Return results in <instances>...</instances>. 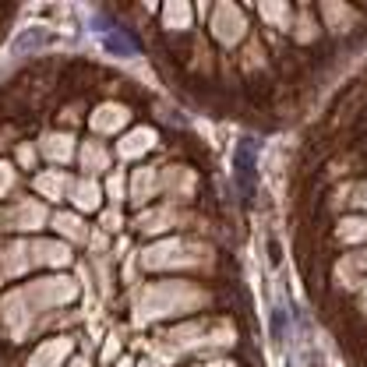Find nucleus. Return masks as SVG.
<instances>
[{
    "label": "nucleus",
    "instance_id": "nucleus-1",
    "mask_svg": "<svg viewBox=\"0 0 367 367\" xmlns=\"http://www.w3.org/2000/svg\"><path fill=\"white\" fill-rule=\"evenodd\" d=\"M78 297V283L71 276H46V279H35L28 283L25 290H14L0 301V325L11 339H21L32 325V318L39 311H49V308H60V304H71Z\"/></svg>",
    "mask_w": 367,
    "mask_h": 367
},
{
    "label": "nucleus",
    "instance_id": "nucleus-2",
    "mask_svg": "<svg viewBox=\"0 0 367 367\" xmlns=\"http://www.w3.org/2000/svg\"><path fill=\"white\" fill-rule=\"evenodd\" d=\"M209 304V293L194 283H180V279H166V283H148L145 290H138L134 297V325H152L173 315H187Z\"/></svg>",
    "mask_w": 367,
    "mask_h": 367
},
{
    "label": "nucleus",
    "instance_id": "nucleus-3",
    "mask_svg": "<svg viewBox=\"0 0 367 367\" xmlns=\"http://www.w3.org/2000/svg\"><path fill=\"white\" fill-rule=\"evenodd\" d=\"M212 255L209 247L194 240H156L141 251V265L148 272H166V269H202L209 265Z\"/></svg>",
    "mask_w": 367,
    "mask_h": 367
},
{
    "label": "nucleus",
    "instance_id": "nucleus-4",
    "mask_svg": "<svg viewBox=\"0 0 367 367\" xmlns=\"http://www.w3.org/2000/svg\"><path fill=\"white\" fill-rule=\"evenodd\" d=\"M209 25H212V35H216L223 46H237L240 35L247 32V18H244V11H240L237 4H216Z\"/></svg>",
    "mask_w": 367,
    "mask_h": 367
},
{
    "label": "nucleus",
    "instance_id": "nucleus-5",
    "mask_svg": "<svg viewBox=\"0 0 367 367\" xmlns=\"http://www.w3.org/2000/svg\"><path fill=\"white\" fill-rule=\"evenodd\" d=\"M28 262L42 265V269H64V265H71V247L64 240H32Z\"/></svg>",
    "mask_w": 367,
    "mask_h": 367
},
{
    "label": "nucleus",
    "instance_id": "nucleus-6",
    "mask_svg": "<svg viewBox=\"0 0 367 367\" xmlns=\"http://www.w3.org/2000/svg\"><path fill=\"white\" fill-rule=\"evenodd\" d=\"M42 223H46V205L35 202V198L18 202V205L4 216V226H7V230H39Z\"/></svg>",
    "mask_w": 367,
    "mask_h": 367
},
{
    "label": "nucleus",
    "instance_id": "nucleus-7",
    "mask_svg": "<svg viewBox=\"0 0 367 367\" xmlns=\"http://www.w3.org/2000/svg\"><path fill=\"white\" fill-rule=\"evenodd\" d=\"M127 120H131V110L124 103H103V106L92 110L88 124H92L95 134H117L120 127H127Z\"/></svg>",
    "mask_w": 367,
    "mask_h": 367
},
{
    "label": "nucleus",
    "instance_id": "nucleus-8",
    "mask_svg": "<svg viewBox=\"0 0 367 367\" xmlns=\"http://www.w3.org/2000/svg\"><path fill=\"white\" fill-rule=\"evenodd\" d=\"M156 127H134V131H127L124 138H120V145H117V152H120V159H141L148 148H156Z\"/></svg>",
    "mask_w": 367,
    "mask_h": 367
},
{
    "label": "nucleus",
    "instance_id": "nucleus-9",
    "mask_svg": "<svg viewBox=\"0 0 367 367\" xmlns=\"http://www.w3.org/2000/svg\"><path fill=\"white\" fill-rule=\"evenodd\" d=\"M39 152L49 159V163H71L74 159V134L67 131H49L39 138Z\"/></svg>",
    "mask_w": 367,
    "mask_h": 367
},
{
    "label": "nucleus",
    "instance_id": "nucleus-10",
    "mask_svg": "<svg viewBox=\"0 0 367 367\" xmlns=\"http://www.w3.org/2000/svg\"><path fill=\"white\" fill-rule=\"evenodd\" d=\"M71 350H74V343H71L67 336H60V339H46V343L32 354L28 367H60L64 361H67Z\"/></svg>",
    "mask_w": 367,
    "mask_h": 367
},
{
    "label": "nucleus",
    "instance_id": "nucleus-11",
    "mask_svg": "<svg viewBox=\"0 0 367 367\" xmlns=\"http://www.w3.org/2000/svg\"><path fill=\"white\" fill-rule=\"evenodd\" d=\"M25 269H32V262H28V247H25V244H14V247L0 251V279L21 276Z\"/></svg>",
    "mask_w": 367,
    "mask_h": 367
},
{
    "label": "nucleus",
    "instance_id": "nucleus-12",
    "mask_svg": "<svg viewBox=\"0 0 367 367\" xmlns=\"http://www.w3.org/2000/svg\"><path fill=\"white\" fill-rule=\"evenodd\" d=\"M156 191H159V173H156V170L145 166V170H138V173L131 177V202H134V205H145Z\"/></svg>",
    "mask_w": 367,
    "mask_h": 367
},
{
    "label": "nucleus",
    "instance_id": "nucleus-13",
    "mask_svg": "<svg viewBox=\"0 0 367 367\" xmlns=\"http://www.w3.org/2000/svg\"><path fill=\"white\" fill-rule=\"evenodd\" d=\"M67 177L60 173V170H42L39 177H35V191L42 194V198H49V202H57V198H64L67 194Z\"/></svg>",
    "mask_w": 367,
    "mask_h": 367
},
{
    "label": "nucleus",
    "instance_id": "nucleus-14",
    "mask_svg": "<svg viewBox=\"0 0 367 367\" xmlns=\"http://www.w3.org/2000/svg\"><path fill=\"white\" fill-rule=\"evenodd\" d=\"M99 198H103V187H99L95 180H74V187H71V202H74L81 212L99 209Z\"/></svg>",
    "mask_w": 367,
    "mask_h": 367
},
{
    "label": "nucleus",
    "instance_id": "nucleus-15",
    "mask_svg": "<svg viewBox=\"0 0 367 367\" xmlns=\"http://www.w3.org/2000/svg\"><path fill=\"white\" fill-rule=\"evenodd\" d=\"M159 187H166L173 194H191L194 191V173L180 170V166H170L166 173H159Z\"/></svg>",
    "mask_w": 367,
    "mask_h": 367
},
{
    "label": "nucleus",
    "instance_id": "nucleus-16",
    "mask_svg": "<svg viewBox=\"0 0 367 367\" xmlns=\"http://www.w3.org/2000/svg\"><path fill=\"white\" fill-rule=\"evenodd\" d=\"M81 166H85L88 173H99V170L110 166V152H106L99 141H85V145H81Z\"/></svg>",
    "mask_w": 367,
    "mask_h": 367
},
{
    "label": "nucleus",
    "instance_id": "nucleus-17",
    "mask_svg": "<svg viewBox=\"0 0 367 367\" xmlns=\"http://www.w3.org/2000/svg\"><path fill=\"white\" fill-rule=\"evenodd\" d=\"M53 226L67 237V240H85V223H81V216H74V212H57L53 216Z\"/></svg>",
    "mask_w": 367,
    "mask_h": 367
},
{
    "label": "nucleus",
    "instance_id": "nucleus-18",
    "mask_svg": "<svg viewBox=\"0 0 367 367\" xmlns=\"http://www.w3.org/2000/svg\"><path fill=\"white\" fill-rule=\"evenodd\" d=\"M163 25L166 28H187L191 25V4H180V0L163 4Z\"/></svg>",
    "mask_w": 367,
    "mask_h": 367
},
{
    "label": "nucleus",
    "instance_id": "nucleus-19",
    "mask_svg": "<svg viewBox=\"0 0 367 367\" xmlns=\"http://www.w3.org/2000/svg\"><path fill=\"white\" fill-rule=\"evenodd\" d=\"M322 14H325V25H329V28H336V32H343V28H350V25H354V11H350L346 4H325V7H322Z\"/></svg>",
    "mask_w": 367,
    "mask_h": 367
},
{
    "label": "nucleus",
    "instance_id": "nucleus-20",
    "mask_svg": "<svg viewBox=\"0 0 367 367\" xmlns=\"http://www.w3.org/2000/svg\"><path fill=\"white\" fill-rule=\"evenodd\" d=\"M336 233H339V240H343V244H361V240L367 237V219H364V216H357V219L350 216V219H343V223H339V230H336Z\"/></svg>",
    "mask_w": 367,
    "mask_h": 367
},
{
    "label": "nucleus",
    "instance_id": "nucleus-21",
    "mask_svg": "<svg viewBox=\"0 0 367 367\" xmlns=\"http://www.w3.org/2000/svg\"><path fill=\"white\" fill-rule=\"evenodd\" d=\"M173 219H177L173 209H156V212H145V216L138 219V226H141L145 233H159V230H166Z\"/></svg>",
    "mask_w": 367,
    "mask_h": 367
},
{
    "label": "nucleus",
    "instance_id": "nucleus-22",
    "mask_svg": "<svg viewBox=\"0 0 367 367\" xmlns=\"http://www.w3.org/2000/svg\"><path fill=\"white\" fill-rule=\"evenodd\" d=\"M258 11H262V18H265V21H272V25H286L290 4H279V0H276V4H262Z\"/></svg>",
    "mask_w": 367,
    "mask_h": 367
},
{
    "label": "nucleus",
    "instance_id": "nucleus-23",
    "mask_svg": "<svg viewBox=\"0 0 367 367\" xmlns=\"http://www.w3.org/2000/svg\"><path fill=\"white\" fill-rule=\"evenodd\" d=\"M14 184H18V180H14V166L0 159V194H7V191H11Z\"/></svg>",
    "mask_w": 367,
    "mask_h": 367
},
{
    "label": "nucleus",
    "instance_id": "nucleus-24",
    "mask_svg": "<svg viewBox=\"0 0 367 367\" xmlns=\"http://www.w3.org/2000/svg\"><path fill=\"white\" fill-rule=\"evenodd\" d=\"M106 194H110L113 202H120V198H124V177H120V173H113V177L106 180Z\"/></svg>",
    "mask_w": 367,
    "mask_h": 367
},
{
    "label": "nucleus",
    "instance_id": "nucleus-25",
    "mask_svg": "<svg viewBox=\"0 0 367 367\" xmlns=\"http://www.w3.org/2000/svg\"><path fill=\"white\" fill-rule=\"evenodd\" d=\"M297 39H301V42H311V39H315V21H311V18H301V32H297Z\"/></svg>",
    "mask_w": 367,
    "mask_h": 367
},
{
    "label": "nucleus",
    "instance_id": "nucleus-26",
    "mask_svg": "<svg viewBox=\"0 0 367 367\" xmlns=\"http://www.w3.org/2000/svg\"><path fill=\"white\" fill-rule=\"evenodd\" d=\"M18 163L21 166H35V148L32 145H18Z\"/></svg>",
    "mask_w": 367,
    "mask_h": 367
},
{
    "label": "nucleus",
    "instance_id": "nucleus-27",
    "mask_svg": "<svg viewBox=\"0 0 367 367\" xmlns=\"http://www.w3.org/2000/svg\"><path fill=\"white\" fill-rule=\"evenodd\" d=\"M339 269H343V276H346L350 269H367V251H364V255H357V258H346Z\"/></svg>",
    "mask_w": 367,
    "mask_h": 367
},
{
    "label": "nucleus",
    "instance_id": "nucleus-28",
    "mask_svg": "<svg viewBox=\"0 0 367 367\" xmlns=\"http://www.w3.org/2000/svg\"><path fill=\"white\" fill-rule=\"evenodd\" d=\"M103 226H106V230H117V226H120V212H113V209L103 212Z\"/></svg>",
    "mask_w": 367,
    "mask_h": 367
},
{
    "label": "nucleus",
    "instance_id": "nucleus-29",
    "mask_svg": "<svg viewBox=\"0 0 367 367\" xmlns=\"http://www.w3.org/2000/svg\"><path fill=\"white\" fill-rule=\"evenodd\" d=\"M117 350H120V343H117V339H106V350H103V361H113V357H117Z\"/></svg>",
    "mask_w": 367,
    "mask_h": 367
},
{
    "label": "nucleus",
    "instance_id": "nucleus-30",
    "mask_svg": "<svg viewBox=\"0 0 367 367\" xmlns=\"http://www.w3.org/2000/svg\"><path fill=\"white\" fill-rule=\"evenodd\" d=\"M354 202H357L361 209H367V184H364V187H361V191H357V194H354Z\"/></svg>",
    "mask_w": 367,
    "mask_h": 367
},
{
    "label": "nucleus",
    "instance_id": "nucleus-31",
    "mask_svg": "<svg viewBox=\"0 0 367 367\" xmlns=\"http://www.w3.org/2000/svg\"><path fill=\"white\" fill-rule=\"evenodd\" d=\"M117 367H134V361H131V357H124V361H120Z\"/></svg>",
    "mask_w": 367,
    "mask_h": 367
},
{
    "label": "nucleus",
    "instance_id": "nucleus-32",
    "mask_svg": "<svg viewBox=\"0 0 367 367\" xmlns=\"http://www.w3.org/2000/svg\"><path fill=\"white\" fill-rule=\"evenodd\" d=\"M74 367H88V364H85V361H74Z\"/></svg>",
    "mask_w": 367,
    "mask_h": 367
},
{
    "label": "nucleus",
    "instance_id": "nucleus-33",
    "mask_svg": "<svg viewBox=\"0 0 367 367\" xmlns=\"http://www.w3.org/2000/svg\"><path fill=\"white\" fill-rule=\"evenodd\" d=\"M361 304H364V308H367V286H364V301H361Z\"/></svg>",
    "mask_w": 367,
    "mask_h": 367
},
{
    "label": "nucleus",
    "instance_id": "nucleus-34",
    "mask_svg": "<svg viewBox=\"0 0 367 367\" xmlns=\"http://www.w3.org/2000/svg\"><path fill=\"white\" fill-rule=\"evenodd\" d=\"M141 367H152V364H141Z\"/></svg>",
    "mask_w": 367,
    "mask_h": 367
},
{
    "label": "nucleus",
    "instance_id": "nucleus-35",
    "mask_svg": "<svg viewBox=\"0 0 367 367\" xmlns=\"http://www.w3.org/2000/svg\"><path fill=\"white\" fill-rule=\"evenodd\" d=\"M191 367H198V364H191Z\"/></svg>",
    "mask_w": 367,
    "mask_h": 367
}]
</instances>
